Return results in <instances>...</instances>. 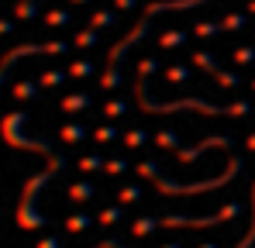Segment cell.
I'll return each mask as SVG.
<instances>
[{
    "label": "cell",
    "instance_id": "6da1fadb",
    "mask_svg": "<svg viewBox=\"0 0 255 248\" xmlns=\"http://www.w3.org/2000/svg\"><path fill=\"white\" fill-rule=\"evenodd\" d=\"M90 197H93V186H83V183L73 186V200H90Z\"/></svg>",
    "mask_w": 255,
    "mask_h": 248
},
{
    "label": "cell",
    "instance_id": "7a4b0ae2",
    "mask_svg": "<svg viewBox=\"0 0 255 248\" xmlns=\"http://www.w3.org/2000/svg\"><path fill=\"white\" fill-rule=\"evenodd\" d=\"M86 224H90V217H83V214H76V217H69V231H83Z\"/></svg>",
    "mask_w": 255,
    "mask_h": 248
},
{
    "label": "cell",
    "instance_id": "3957f363",
    "mask_svg": "<svg viewBox=\"0 0 255 248\" xmlns=\"http://www.w3.org/2000/svg\"><path fill=\"white\" fill-rule=\"evenodd\" d=\"M100 221H104V224H114V221H118V210H104V217H100Z\"/></svg>",
    "mask_w": 255,
    "mask_h": 248
},
{
    "label": "cell",
    "instance_id": "277c9868",
    "mask_svg": "<svg viewBox=\"0 0 255 248\" xmlns=\"http://www.w3.org/2000/svg\"><path fill=\"white\" fill-rule=\"evenodd\" d=\"M200 248H217V245H200Z\"/></svg>",
    "mask_w": 255,
    "mask_h": 248
},
{
    "label": "cell",
    "instance_id": "5b68a950",
    "mask_svg": "<svg viewBox=\"0 0 255 248\" xmlns=\"http://www.w3.org/2000/svg\"><path fill=\"white\" fill-rule=\"evenodd\" d=\"M166 248H179V245H166Z\"/></svg>",
    "mask_w": 255,
    "mask_h": 248
}]
</instances>
